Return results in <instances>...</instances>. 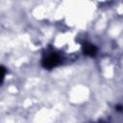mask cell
<instances>
[{
    "mask_svg": "<svg viewBox=\"0 0 123 123\" xmlns=\"http://www.w3.org/2000/svg\"><path fill=\"white\" fill-rule=\"evenodd\" d=\"M60 63H61V57L56 53H49L48 55H45V57L42 60L43 67L48 69L54 68Z\"/></svg>",
    "mask_w": 123,
    "mask_h": 123,
    "instance_id": "cell-1",
    "label": "cell"
},
{
    "mask_svg": "<svg viewBox=\"0 0 123 123\" xmlns=\"http://www.w3.org/2000/svg\"><path fill=\"white\" fill-rule=\"evenodd\" d=\"M83 50H84V53L86 55L90 56V57L95 56L97 53V48L91 43H85L83 46Z\"/></svg>",
    "mask_w": 123,
    "mask_h": 123,
    "instance_id": "cell-2",
    "label": "cell"
},
{
    "mask_svg": "<svg viewBox=\"0 0 123 123\" xmlns=\"http://www.w3.org/2000/svg\"><path fill=\"white\" fill-rule=\"evenodd\" d=\"M5 75H6V69L3 66H0V84L3 82Z\"/></svg>",
    "mask_w": 123,
    "mask_h": 123,
    "instance_id": "cell-3",
    "label": "cell"
}]
</instances>
